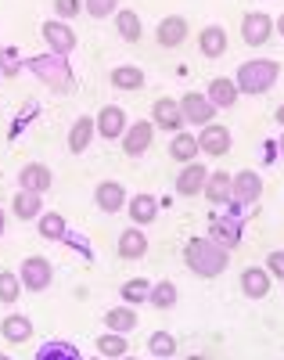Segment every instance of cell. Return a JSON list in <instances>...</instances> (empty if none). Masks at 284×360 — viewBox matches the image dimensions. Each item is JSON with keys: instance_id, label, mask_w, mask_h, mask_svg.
Segmentation results:
<instances>
[{"instance_id": "obj_1", "label": "cell", "mask_w": 284, "mask_h": 360, "mask_svg": "<svg viewBox=\"0 0 284 360\" xmlns=\"http://www.w3.org/2000/svg\"><path fill=\"white\" fill-rule=\"evenodd\" d=\"M183 263L191 266V274H198V278H219L231 263V252L219 242H212V238H191L183 249Z\"/></svg>"}, {"instance_id": "obj_2", "label": "cell", "mask_w": 284, "mask_h": 360, "mask_svg": "<svg viewBox=\"0 0 284 360\" xmlns=\"http://www.w3.org/2000/svg\"><path fill=\"white\" fill-rule=\"evenodd\" d=\"M277 76H280V65L273 62V58H252V62L238 65L234 83H238L241 94H248V98H259V94H266V90L277 83Z\"/></svg>"}, {"instance_id": "obj_3", "label": "cell", "mask_w": 284, "mask_h": 360, "mask_svg": "<svg viewBox=\"0 0 284 360\" xmlns=\"http://www.w3.org/2000/svg\"><path fill=\"white\" fill-rule=\"evenodd\" d=\"M29 72H33L44 86L58 90V94H65V90H72V65H69V58H58V54H37V58H29Z\"/></svg>"}, {"instance_id": "obj_4", "label": "cell", "mask_w": 284, "mask_h": 360, "mask_svg": "<svg viewBox=\"0 0 284 360\" xmlns=\"http://www.w3.org/2000/svg\"><path fill=\"white\" fill-rule=\"evenodd\" d=\"M18 281H22V288H29V292L51 288V281H54L51 259H47V256H25L22 266H18Z\"/></svg>"}, {"instance_id": "obj_5", "label": "cell", "mask_w": 284, "mask_h": 360, "mask_svg": "<svg viewBox=\"0 0 284 360\" xmlns=\"http://www.w3.org/2000/svg\"><path fill=\"white\" fill-rule=\"evenodd\" d=\"M40 33H44V40H47V51L51 54H58V58H69L72 51H76V33L69 29V22H61V18H47L44 25H40Z\"/></svg>"}, {"instance_id": "obj_6", "label": "cell", "mask_w": 284, "mask_h": 360, "mask_svg": "<svg viewBox=\"0 0 284 360\" xmlns=\"http://www.w3.org/2000/svg\"><path fill=\"white\" fill-rule=\"evenodd\" d=\"M241 40L248 47H263L266 40H273V18L266 11H252L241 18Z\"/></svg>"}, {"instance_id": "obj_7", "label": "cell", "mask_w": 284, "mask_h": 360, "mask_svg": "<svg viewBox=\"0 0 284 360\" xmlns=\"http://www.w3.org/2000/svg\"><path fill=\"white\" fill-rule=\"evenodd\" d=\"M151 141H155V123H151V119H141V123L126 127V134H122V152L130 155V159H141L148 148H151Z\"/></svg>"}, {"instance_id": "obj_8", "label": "cell", "mask_w": 284, "mask_h": 360, "mask_svg": "<svg viewBox=\"0 0 284 360\" xmlns=\"http://www.w3.org/2000/svg\"><path fill=\"white\" fill-rule=\"evenodd\" d=\"M151 123L155 130H166V134H180L187 123H183V112H180V101L173 98H159L151 105Z\"/></svg>"}, {"instance_id": "obj_9", "label": "cell", "mask_w": 284, "mask_h": 360, "mask_svg": "<svg viewBox=\"0 0 284 360\" xmlns=\"http://www.w3.org/2000/svg\"><path fill=\"white\" fill-rule=\"evenodd\" d=\"M231 144H234V137L224 123H205L198 134V152H205V155H227Z\"/></svg>"}, {"instance_id": "obj_10", "label": "cell", "mask_w": 284, "mask_h": 360, "mask_svg": "<svg viewBox=\"0 0 284 360\" xmlns=\"http://www.w3.org/2000/svg\"><path fill=\"white\" fill-rule=\"evenodd\" d=\"M93 202H98L101 213H122L130 195H126V188L119 184V180H101V184L93 188Z\"/></svg>"}, {"instance_id": "obj_11", "label": "cell", "mask_w": 284, "mask_h": 360, "mask_svg": "<svg viewBox=\"0 0 284 360\" xmlns=\"http://www.w3.org/2000/svg\"><path fill=\"white\" fill-rule=\"evenodd\" d=\"M205 180H209V169L195 159V162H187L183 169H180V176H176V195L180 198H195V195H202V188H205Z\"/></svg>"}, {"instance_id": "obj_12", "label": "cell", "mask_w": 284, "mask_h": 360, "mask_svg": "<svg viewBox=\"0 0 284 360\" xmlns=\"http://www.w3.org/2000/svg\"><path fill=\"white\" fill-rule=\"evenodd\" d=\"M180 112H183V123H195V127H202V123H212V115H216V105L205 98V94H183L180 98Z\"/></svg>"}, {"instance_id": "obj_13", "label": "cell", "mask_w": 284, "mask_h": 360, "mask_svg": "<svg viewBox=\"0 0 284 360\" xmlns=\"http://www.w3.org/2000/svg\"><path fill=\"white\" fill-rule=\"evenodd\" d=\"M98 137H105V141H122V134H126V112L119 108V105H105L101 112H98Z\"/></svg>"}, {"instance_id": "obj_14", "label": "cell", "mask_w": 284, "mask_h": 360, "mask_svg": "<svg viewBox=\"0 0 284 360\" xmlns=\"http://www.w3.org/2000/svg\"><path fill=\"white\" fill-rule=\"evenodd\" d=\"M51 184H54V173H51L44 162H29V166L18 169V188H22V191L44 195V191H51Z\"/></svg>"}, {"instance_id": "obj_15", "label": "cell", "mask_w": 284, "mask_h": 360, "mask_svg": "<svg viewBox=\"0 0 284 360\" xmlns=\"http://www.w3.org/2000/svg\"><path fill=\"white\" fill-rule=\"evenodd\" d=\"M202 195H205L212 205H231V202H234V176H231V173H224V169L209 173Z\"/></svg>"}, {"instance_id": "obj_16", "label": "cell", "mask_w": 284, "mask_h": 360, "mask_svg": "<svg viewBox=\"0 0 284 360\" xmlns=\"http://www.w3.org/2000/svg\"><path fill=\"white\" fill-rule=\"evenodd\" d=\"M259 195H263V180H259L256 169H241V173H234V202H238V205L259 202Z\"/></svg>"}, {"instance_id": "obj_17", "label": "cell", "mask_w": 284, "mask_h": 360, "mask_svg": "<svg viewBox=\"0 0 284 360\" xmlns=\"http://www.w3.org/2000/svg\"><path fill=\"white\" fill-rule=\"evenodd\" d=\"M115 256L119 259H144L148 256V238L141 227H126L115 242Z\"/></svg>"}, {"instance_id": "obj_18", "label": "cell", "mask_w": 284, "mask_h": 360, "mask_svg": "<svg viewBox=\"0 0 284 360\" xmlns=\"http://www.w3.org/2000/svg\"><path fill=\"white\" fill-rule=\"evenodd\" d=\"M187 18L183 15H169V18H162L159 22V29H155V40H159V47H180L183 40H187Z\"/></svg>"}, {"instance_id": "obj_19", "label": "cell", "mask_w": 284, "mask_h": 360, "mask_svg": "<svg viewBox=\"0 0 284 360\" xmlns=\"http://www.w3.org/2000/svg\"><path fill=\"white\" fill-rule=\"evenodd\" d=\"M205 98H209L216 108H234V105H238V98H241V90H238V83H234V79L216 76V79L205 86Z\"/></svg>"}, {"instance_id": "obj_20", "label": "cell", "mask_w": 284, "mask_h": 360, "mask_svg": "<svg viewBox=\"0 0 284 360\" xmlns=\"http://www.w3.org/2000/svg\"><path fill=\"white\" fill-rule=\"evenodd\" d=\"M126 213H130L134 227H148V224H155V217H159V198L155 195H134L130 202H126Z\"/></svg>"}, {"instance_id": "obj_21", "label": "cell", "mask_w": 284, "mask_h": 360, "mask_svg": "<svg viewBox=\"0 0 284 360\" xmlns=\"http://www.w3.org/2000/svg\"><path fill=\"white\" fill-rule=\"evenodd\" d=\"M241 292L248 299H266L270 295V274H266V266H245L241 270Z\"/></svg>"}, {"instance_id": "obj_22", "label": "cell", "mask_w": 284, "mask_h": 360, "mask_svg": "<svg viewBox=\"0 0 284 360\" xmlns=\"http://www.w3.org/2000/svg\"><path fill=\"white\" fill-rule=\"evenodd\" d=\"M93 137H98V123H93L90 115H79L76 123H72V130H69V152L72 155H83Z\"/></svg>"}, {"instance_id": "obj_23", "label": "cell", "mask_w": 284, "mask_h": 360, "mask_svg": "<svg viewBox=\"0 0 284 360\" xmlns=\"http://www.w3.org/2000/svg\"><path fill=\"white\" fill-rule=\"evenodd\" d=\"M169 159L180 162V166L195 162V159H198V137H195V134H187V130L173 134V137H169Z\"/></svg>"}, {"instance_id": "obj_24", "label": "cell", "mask_w": 284, "mask_h": 360, "mask_svg": "<svg viewBox=\"0 0 284 360\" xmlns=\"http://www.w3.org/2000/svg\"><path fill=\"white\" fill-rule=\"evenodd\" d=\"M11 209H15V217L25 220V224H29V220H40V217H44V195H37V191H22V188H18Z\"/></svg>"}, {"instance_id": "obj_25", "label": "cell", "mask_w": 284, "mask_h": 360, "mask_svg": "<svg viewBox=\"0 0 284 360\" xmlns=\"http://www.w3.org/2000/svg\"><path fill=\"white\" fill-rule=\"evenodd\" d=\"M198 51L205 58H219V54L227 51V29L224 25H205L202 37H198Z\"/></svg>"}, {"instance_id": "obj_26", "label": "cell", "mask_w": 284, "mask_h": 360, "mask_svg": "<svg viewBox=\"0 0 284 360\" xmlns=\"http://www.w3.org/2000/svg\"><path fill=\"white\" fill-rule=\"evenodd\" d=\"M0 335H4V342H25L33 335V321L25 314H11V317L0 321Z\"/></svg>"}, {"instance_id": "obj_27", "label": "cell", "mask_w": 284, "mask_h": 360, "mask_svg": "<svg viewBox=\"0 0 284 360\" xmlns=\"http://www.w3.org/2000/svg\"><path fill=\"white\" fill-rule=\"evenodd\" d=\"M115 33H119V37H122L126 44H137V40L144 37V25H141L137 11H130V8L115 11Z\"/></svg>"}, {"instance_id": "obj_28", "label": "cell", "mask_w": 284, "mask_h": 360, "mask_svg": "<svg viewBox=\"0 0 284 360\" xmlns=\"http://www.w3.org/2000/svg\"><path fill=\"white\" fill-rule=\"evenodd\" d=\"M108 79L115 90H130V94L134 90H144V69H137V65H115Z\"/></svg>"}, {"instance_id": "obj_29", "label": "cell", "mask_w": 284, "mask_h": 360, "mask_svg": "<svg viewBox=\"0 0 284 360\" xmlns=\"http://www.w3.org/2000/svg\"><path fill=\"white\" fill-rule=\"evenodd\" d=\"M105 324H108V332L126 335V332H134V328H137V310L122 303V307H115V310L105 314Z\"/></svg>"}, {"instance_id": "obj_30", "label": "cell", "mask_w": 284, "mask_h": 360, "mask_svg": "<svg viewBox=\"0 0 284 360\" xmlns=\"http://www.w3.org/2000/svg\"><path fill=\"white\" fill-rule=\"evenodd\" d=\"M209 238H212V242H219V245L231 252V249L241 245V227H238L234 220H216L212 231H209Z\"/></svg>"}, {"instance_id": "obj_31", "label": "cell", "mask_w": 284, "mask_h": 360, "mask_svg": "<svg viewBox=\"0 0 284 360\" xmlns=\"http://www.w3.org/2000/svg\"><path fill=\"white\" fill-rule=\"evenodd\" d=\"M119 295H122V303H126V307H141V303H148V295H151V281H144V278H130V281H122Z\"/></svg>"}, {"instance_id": "obj_32", "label": "cell", "mask_w": 284, "mask_h": 360, "mask_svg": "<svg viewBox=\"0 0 284 360\" xmlns=\"http://www.w3.org/2000/svg\"><path fill=\"white\" fill-rule=\"evenodd\" d=\"M148 303H151L155 310H173V307H176V285H173V281H159V285H151Z\"/></svg>"}, {"instance_id": "obj_33", "label": "cell", "mask_w": 284, "mask_h": 360, "mask_svg": "<svg viewBox=\"0 0 284 360\" xmlns=\"http://www.w3.org/2000/svg\"><path fill=\"white\" fill-rule=\"evenodd\" d=\"M37 231H40V238H47V242H61V238L69 234L65 220H61L58 213H44V217L37 220Z\"/></svg>"}, {"instance_id": "obj_34", "label": "cell", "mask_w": 284, "mask_h": 360, "mask_svg": "<svg viewBox=\"0 0 284 360\" xmlns=\"http://www.w3.org/2000/svg\"><path fill=\"white\" fill-rule=\"evenodd\" d=\"M98 353L101 356H126L130 353V346H126V335H119V332H105V335H98Z\"/></svg>"}, {"instance_id": "obj_35", "label": "cell", "mask_w": 284, "mask_h": 360, "mask_svg": "<svg viewBox=\"0 0 284 360\" xmlns=\"http://www.w3.org/2000/svg\"><path fill=\"white\" fill-rule=\"evenodd\" d=\"M37 360H79V349L72 342H44Z\"/></svg>"}, {"instance_id": "obj_36", "label": "cell", "mask_w": 284, "mask_h": 360, "mask_svg": "<svg viewBox=\"0 0 284 360\" xmlns=\"http://www.w3.org/2000/svg\"><path fill=\"white\" fill-rule=\"evenodd\" d=\"M148 353H155L159 360H166V356L176 353V339H173L169 332H151V339H148Z\"/></svg>"}, {"instance_id": "obj_37", "label": "cell", "mask_w": 284, "mask_h": 360, "mask_svg": "<svg viewBox=\"0 0 284 360\" xmlns=\"http://www.w3.org/2000/svg\"><path fill=\"white\" fill-rule=\"evenodd\" d=\"M22 295V281L18 274H8V270H0V303H15Z\"/></svg>"}, {"instance_id": "obj_38", "label": "cell", "mask_w": 284, "mask_h": 360, "mask_svg": "<svg viewBox=\"0 0 284 360\" xmlns=\"http://www.w3.org/2000/svg\"><path fill=\"white\" fill-rule=\"evenodd\" d=\"M83 8L90 18H108V15H115L119 0H83Z\"/></svg>"}, {"instance_id": "obj_39", "label": "cell", "mask_w": 284, "mask_h": 360, "mask_svg": "<svg viewBox=\"0 0 284 360\" xmlns=\"http://www.w3.org/2000/svg\"><path fill=\"white\" fill-rule=\"evenodd\" d=\"M79 11H83V0H54V18H61V22L76 18Z\"/></svg>"}, {"instance_id": "obj_40", "label": "cell", "mask_w": 284, "mask_h": 360, "mask_svg": "<svg viewBox=\"0 0 284 360\" xmlns=\"http://www.w3.org/2000/svg\"><path fill=\"white\" fill-rule=\"evenodd\" d=\"M266 274L284 281V252H270V256H266Z\"/></svg>"}, {"instance_id": "obj_41", "label": "cell", "mask_w": 284, "mask_h": 360, "mask_svg": "<svg viewBox=\"0 0 284 360\" xmlns=\"http://www.w3.org/2000/svg\"><path fill=\"white\" fill-rule=\"evenodd\" d=\"M0 62H4V72H8V76L18 72V65H15V51H4V54H0Z\"/></svg>"}, {"instance_id": "obj_42", "label": "cell", "mask_w": 284, "mask_h": 360, "mask_svg": "<svg viewBox=\"0 0 284 360\" xmlns=\"http://www.w3.org/2000/svg\"><path fill=\"white\" fill-rule=\"evenodd\" d=\"M4 227H8V217H4V209H0V238H4Z\"/></svg>"}, {"instance_id": "obj_43", "label": "cell", "mask_w": 284, "mask_h": 360, "mask_svg": "<svg viewBox=\"0 0 284 360\" xmlns=\"http://www.w3.org/2000/svg\"><path fill=\"white\" fill-rule=\"evenodd\" d=\"M273 29H277V33H280V37H284V15H280V18H277V22H273Z\"/></svg>"}, {"instance_id": "obj_44", "label": "cell", "mask_w": 284, "mask_h": 360, "mask_svg": "<svg viewBox=\"0 0 284 360\" xmlns=\"http://www.w3.org/2000/svg\"><path fill=\"white\" fill-rule=\"evenodd\" d=\"M273 119H277V123H280V130H284V105L277 108V115H273Z\"/></svg>"}, {"instance_id": "obj_45", "label": "cell", "mask_w": 284, "mask_h": 360, "mask_svg": "<svg viewBox=\"0 0 284 360\" xmlns=\"http://www.w3.org/2000/svg\"><path fill=\"white\" fill-rule=\"evenodd\" d=\"M277 148H280V159H284V134H280V141H277Z\"/></svg>"}, {"instance_id": "obj_46", "label": "cell", "mask_w": 284, "mask_h": 360, "mask_svg": "<svg viewBox=\"0 0 284 360\" xmlns=\"http://www.w3.org/2000/svg\"><path fill=\"white\" fill-rule=\"evenodd\" d=\"M183 360H205V356L202 353H191V356H183Z\"/></svg>"}, {"instance_id": "obj_47", "label": "cell", "mask_w": 284, "mask_h": 360, "mask_svg": "<svg viewBox=\"0 0 284 360\" xmlns=\"http://www.w3.org/2000/svg\"><path fill=\"white\" fill-rule=\"evenodd\" d=\"M119 360H141V356H130V353H126V356H119Z\"/></svg>"}, {"instance_id": "obj_48", "label": "cell", "mask_w": 284, "mask_h": 360, "mask_svg": "<svg viewBox=\"0 0 284 360\" xmlns=\"http://www.w3.org/2000/svg\"><path fill=\"white\" fill-rule=\"evenodd\" d=\"M0 360H11V356H8V353H0Z\"/></svg>"}, {"instance_id": "obj_49", "label": "cell", "mask_w": 284, "mask_h": 360, "mask_svg": "<svg viewBox=\"0 0 284 360\" xmlns=\"http://www.w3.org/2000/svg\"><path fill=\"white\" fill-rule=\"evenodd\" d=\"M90 360H105V356H90Z\"/></svg>"}]
</instances>
